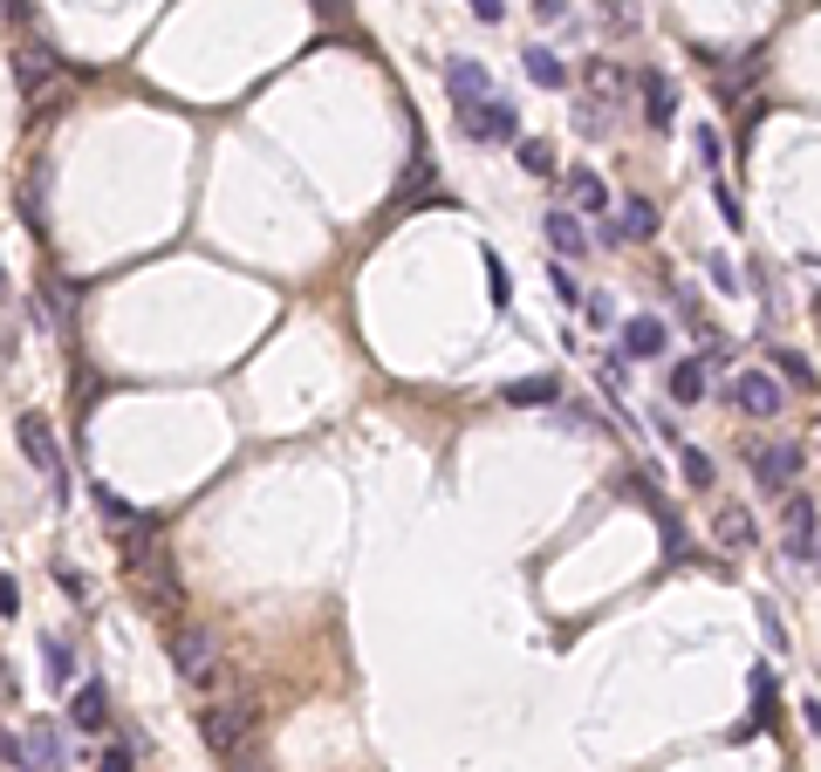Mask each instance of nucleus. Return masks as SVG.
Masks as SVG:
<instances>
[{"label":"nucleus","mask_w":821,"mask_h":772,"mask_svg":"<svg viewBox=\"0 0 821 772\" xmlns=\"http://www.w3.org/2000/svg\"><path fill=\"white\" fill-rule=\"evenodd\" d=\"M124 575H131L137 601L158 608V616H172V608L185 601V581H178V567H172V554H165V541H158V526H151V534H131V547H124Z\"/></svg>","instance_id":"f257e3e1"},{"label":"nucleus","mask_w":821,"mask_h":772,"mask_svg":"<svg viewBox=\"0 0 821 772\" xmlns=\"http://www.w3.org/2000/svg\"><path fill=\"white\" fill-rule=\"evenodd\" d=\"M254 724H260V711H254L247 698H213V704H199V739H206V752H213V759L247 752Z\"/></svg>","instance_id":"f03ea898"},{"label":"nucleus","mask_w":821,"mask_h":772,"mask_svg":"<svg viewBox=\"0 0 821 772\" xmlns=\"http://www.w3.org/2000/svg\"><path fill=\"white\" fill-rule=\"evenodd\" d=\"M172 670L185 677V683H199V690H219L226 683V663H219V636L213 629H199V622H178L172 629Z\"/></svg>","instance_id":"7ed1b4c3"},{"label":"nucleus","mask_w":821,"mask_h":772,"mask_svg":"<svg viewBox=\"0 0 821 772\" xmlns=\"http://www.w3.org/2000/svg\"><path fill=\"white\" fill-rule=\"evenodd\" d=\"M14 444H21V459L42 472L49 485H55V500H69V472H62V452H55V431H49V418L42 411H21L14 418Z\"/></svg>","instance_id":"20e7f679"},{"label":"nucleus","mask_w":821,"mask_h":772,"mask_svg":"<svg viewBox=\"0 0 821 772\" xmlns=\"http://www.w3.org/2000/svg\"><path fill=\"white\" fill-rule=\"evenodd\" d=\"M747 465H753V478L767 485V493H780V500H788V493H794V478H801V444H794V438H788V444L747 438Z\"/></svg>","instance_id":"39448f33"},{"label":"nucleus","mask_w":821,"mask_h":772,"mask_svg":"<svg viewBox=\"0 0 821 772\" xmlns=\"http://www.w3.org/2000/svg\"><path fill=\"white\" fill-rule=\"evenodd\" d=\"M459 131L473 137V144H514L521 137V110L506 103V96H486L473 110H459Z\"/></svg>","instance_id":"423d86ee"},{"label":"nucleus","mask_w":821,"mask_h":772,"mask_svg":"<svg viewBox=\"0 0 821 772\" xmlns=\"http://www.w3.org/2000/svg\"><path fill=\"white\" fill-rule=\"evenodd\" d=\"M780 403H788V383H780L773 370H739L732 383V411H747V418H780Z\"/></svg>","instance_id":"0eeeda50"},{"label":"nucleus","mask_w":821,"mask_h":772,"mask_svg":"<svg viewBox=\"0 0 821 772\" xmlns=\"http://www.w3.org/2000/svg\"><path fill=\"white\" fill-rule=\"evenodd\" d=\"M582 90H589L596 110H623V103H630V69L609 62V55H589V62H582Z\"/></svg>","instance_id":"6e6552de"},{"label":"nucleus","mask_w":821,"mask_h":772,"mask_svg":"<svg viewBox=\"0 0 821 772\" xmlns=\"http://www.w3.org/2000/svg\"><path fill=\"white\" fill-rule=\"evenodd\" d=\"M14 83H21V96L34 103V96H49V90L62 83V69H55V55H49L42 42H21V49H14Z\"/></svg>","instance_id":"1a4fd4ad"},{"label":"nucleus","mask_w":821,"mask_h":772,"mask_svg":"<svg viewBox=\"0 0 821 772\" xmlns=\"http://www.w3.org/2000/svg\"><path fill=\"white\" fill-rule=\"evenodd\" d=\"M21 745H28V772H69V745H62V731L49 718H28Z\"/></svg>","instance_id":"9d476101"},{"label":"nucleus","mask_w":821,"mask_h":772,"mask_svg":"<svg viewBox=\"0 0 821 772\" xmlns=\"http://www.w3.org/2000/svg\"><path fill=\"white\" fill-rule=\"evenodd\" d=\"M69 724H75V731H103V724H110V690H103V677L69 683Z\"/></svg>","instance_id":"9b49d317"},{"label":"nucleus","mask_w":821,"mask_h":772,"mask_svg":"<svg viewBox=\"0 0 821 772\" xmlns=\"http://www.w3.org/2000/svg\"><path fill=\"white\" fill-rule=\"evenodd\" d=\"M637 90H644V124H650V131H671V124H678V90H671V75L644 69Z\"/></svg>","instance_id":"f8f14e48"},{"label":"nucleus","mask_w":821,"mask_h":772,"mask_svg":"<svg viewBox=\"0 0 821 772\" xmlns=\"http://www.w3.org/2000/svg\"><path fill=\"white\" fill-rule=\"evenodd\" d=\"M780 526H788V554H794V560H814V554H821V541H814V500H808V493H788Z\"/></svg>","instance_id":"ddd939ff"},{"label":"nucleus","mask_w":821,"mask_h":772,"mask_svg":"<svg viewBox=\"0 0 821 772\" xmlns=\"http://www.w3.org/2000/svg\"><path fill=\"white\" fill-rule=\"evenodd\" d=\"M445 90H452V103H459V110H473V103H486V96H493V75H486L480 62H465V55H459V62H445Z\"/></svg>","instance_id":"4468645a"},{"label":"nucleus","mask_w":821,"mask_h":772,"mask_svg":"<svg viewBox=\"0 0 821 772\" xmlns=\"http://www.w3.org/2000/svg\"><path fill=\"white\" fill-rule=\"evenodd\" d=\"M664 342H671V329H664L657 315H637L630 329H623V356H630V362H644V356H664Z\"/></svg>","instance_id":"2eb2a0df"},{"label":"nucleus","mask_w":821,"mask_h":772,"mask_svg":"<svg viewBox=\"0 0 821 772\" xmlns=\"http://www.w3.org/2000/svg\"><path fill=\"white\" fill-rule=\"evenodd\" d=\"M706 370H712L706 356H685V362H671V377H664L671 403H698V397H706Z\"/></svg>","instance_id":"dca6fc26"},{"label":"nucleus","mask_w":821,"mask_h":772,"mask_svg":"<svg viewBox=\"0 0 821 772\" xmlns=\"http://www.w3.org/2000/svg\"><path fill=\"white\" fill-rule=\"evenodd\" d=\"M547 247H555L562 260H582V254H589V233H582L575 213H547Z\"/></svg>","instance_id":"f3484780"},{"label":"nucleus","mask_w":821,"mask_h":772,"mask_svg":"<svg viewBox=\"0 0 821 772\" xmlns=\"http://www.w3.org/2000/svg\"><path fill=\"white\" fill-rule=\"evenodd\" d=\"M616 233H623V239H657V206H650L644 192H630V198H623V219H616Z\"/></svg>","instance_id":"a211bd4d"},{"label":"nucleus","mask_w":821,"mask_h":772,"mask_svg":"<svg viewBox=\"0 0 821 772\" xmlns=\"http://www.w3.org/2000/svg\"><path fill=\"white\" fill-rule=\"evenodd\" d=\"M568 198H575L582 213H609V185H603L589 165H575V172H568Z\"/></svg>","instance_id":"6ab92c4d"},{"label":"nucleus","mask_w":821,"mask_h":772,"mask_svg":"<svg viewBox=\"0 0 821 772\" xmlns=\"http://www.w3.org/2000/svg\"><path fill=\"white\" fill-rule=\"evenodd\" d=\"M760 541V526H753V513H739V506H719V547H732V554H747Z\"/></svg>","instance_id":"aec40b11"},{"label":"nucleus","mask_w":821,"mask_h":772,"mask_svg":"<svg viewBox=\"0 0 821 772\" xmlns=\"http://www.w3.org/2000/svg\"><path fill=\"white\" fill-rule=\"evenodd\" d=\"M42 670H49L55 690L75 683V649H69V636H42Z\"/></svg>","instance_id":"412c9836"},{"label":"nucleus","mask_w":821,"mask_h":772,"mask_svg":"<svg viewBox=\"0 0 821 772\" xmlns=\"http://www.w3.org/2000/svg\"><path fill=\"white\" fill-rule=\"evenodd\" d=\"M521 62H527V75H534L541 90H568V62H562L555 49H527Z\"/></svg>","instance_id":"4be33fe9"},{"label":"nucleus","mask_w":821,"mask_h":772,"mask_svg":"<svg viewBox=\"0 0 821 772\" xmlns=\"http://www.w3.org/2000/svg\"><path fill=\"white\" fill-rule=\"evenodd\" d=\"M514 157H521L527 178H547V172H555V144H547V137H514Z\"/></svg>","instance_id":"5701e85b"},{"label":"nucleus","mask_w":821,"mask_h":772,"mask_svg":"<svg viewBox=\"0 0 821 772\" xmlns=\"http://www.w3.org/2000/svg\"><path fill=\"white\" fill-rule=\"evenodd\" d=\"M678 472H685V485H698V493H706V485L719 478V465L698 452V444H678Z\"/></svg>","instance_id":"b1692460"},{"label":"nucleus","mask_w":821,"mask_h":772,"mask_svg":"<svg viewBox=\"0 0 821 772\" xmlns=\"http://www.w3.org/2000/svg\"><path fill=\"white\" fill-rule=\"evenodd\" d=\"M500 397H506V403H555L562 383H555V377H527V383H506Z\"/></svg>","instance_id":"393cba45"},{"label":"nucleus","mask_w":821,"mask_h":772,"mask_svg":"<svg viewBox=\"0 0 821 772\" xmlns=\"http://www.w3.org/2000/svg\"><path fill=\"white\" fill-rule=\"evenodd\" d=\"M773 377H788L794 390H814V362L794 356V349H780V356H773Z\"/></svg>","instance_id":"a878e982"},{"label":"nucleus","mask_w":821,"mask_h":772,"mask_svg":"<svg viewBox=\"0 0 821 772\" xmlns=\"http://www.w3.org/2000/svg\"><path fill=\"white\" fill-rule=\"evenodd\" d=\"M42 185H49V172L34 165V178L21 185V219H28V226H42Z\"/></svg>","instance_id":"bb28decb"},{"label":"nucleus","mask_w":821,"mask_h":772,"mask_svg":"<svg viewBox=\"0 0 821 772\" xmlns=\"http://www.w3.org/2000/svg\"><path fill=\"white\" fill-rule=\"evenodd\" d=\"M691 144H698V157H706V172H719V165H726V144H719V131H712V124H698V131H691Z\"/></svg>","instance_id":"cd10ccee"},{"label":"nucleus","mask_w":821,"mask_h":772,"mask_svg":"<svg viewBox=\"0 0 821 772\" xmlns=\"http://www.w3.org/2000/svg\"><path fill=\"white\" fill-rule=\"evenodd\" d=\"M547 280H555V301H562V308H582V301H589V295H582V280L568 274V260H562L555 274H547Z\"/></svg>","instance_id":"c85d7f7f"},{"label":"nucleus","mask_w":821,"mask_h":772,"mask_svg":"<svg viewBox=\"0 0 821 772\" xmlns=\"http://www.w3.org/2000/svg\"><path fill=\"white\" fill-rule=\"evenodd\" d=\"M96 772H137V752L116 739V745H103V759H96Z\"/></svg>","instance_id":"c756f323"},{"label":"nucleus","mask_w":821,"mask_h":772,"mask_svg":"<svg viewBox=\"0 0 821 772\" xmlns=\"http://www.w3.org/2000/svg\"><path fill=\"white\" fill-rule=\"evenodd\" d=\"M55 588H62V595H75V601H90V575H75L69 560H55Z\"/></svg>","instance_id":"7c9ffc66"},{"label":"nucleus","mask_w":821,"mask_h":772,"mask_svg":"<svg viewBox=\"0 0 821 772\" xmlns=\"http://www.w3.org/2000/svg\"><path fill=\"white\" fill-rule=\"evenodd\" d=\"M603 21L623 34V28H637V8H630V0H603Z\"/></svg>","instance_id":"2f4dec72"},{"label":"nucleus","mask_w":821,"mask_h":772,"mask_svg":"<svg viewBox=\"0 0 821 772\" xmlns=\"http://www.w3.org/2000/svg\"><path fill=\"white\" fill-rule=\"evenodd\" d=\"M0 616H8V622L21 616V581L14 575H0Z\"/></svg>","instance_id":"473e14b6"},{"label":"nucleus","mask_w":821,"mask_h":772,"mask_svg":"<svg viewBox=\"0 0 821 772\" xmlns=\"http://www.w3.org/2000/svg\"><path fill=\"white\" fill-rule=\"evenodd\" d=\"M712 280H719V288H726V295L739 288V274H732V260H726V254H712Z\"/></svg>","instance_id":"72a5a7b5"},{"label":"nucleus","mask_w":821,"mask_h":772,"mask_svg":"<svg viewBox=\"0 0 821 772\" xmlns=\"http://www.w3.org/2000/svg\"><path fill=\"white\" fill-rule=\"evenodd\" d=\"M534 14H541V21H562V14H568V0H534Z\"/></svg>","instance_id":"f704fd0d"},{"label":"nucleus","mask_w":821,"mask_h":772,"mask_svg":"<svg viewBox=\"0 0 821 772\" xmlns=\"http://www.w3.org/2000/svg\"><path fill=\"white\" fill-rule=\"evenodd\" d=\"M473 14H480V21H500V14H506V0H473Z\"/></svg>","instance_id":"c9c22d12"},{"label":"nucleus","mask_w":821,"mask_h":772,"mask_svg":"<svg viewBox=\"0 0 821 772\" xmlns=\"http://www.w3.org/2000/svg\"><path fill=\"white\" fill-rule=\"evenodd\" d=\"M226 765H233V772H267V765H260V759H247V752H233Z\"/></svg>","instance_id":"e433bc0d"},{"label":"nucleus","mask_w":821,"mask_h":772,"mask_svg":"<svg viewBox=\"0 0 821 772\" xmlns=\"http://www.w3.org/2000/svg\"><path fill=\"white\" fill-rule=\"evenodd\" d=\"M801 711H808V724H814V731H821V704H801Z\"/></svg>","instance_id":"4c0bfd02"},{"label":"nucleus","mask_w":821,"mask_h":772,"mask_svg":"<svg viewBox=\"0 0 821 772\" xmlns=\"http://www.w3.org/2000/svg\"><path fill=\"white\" fill-rule=\"evenodd\" d=\"M0 301H8V267H0Z\"/></svg>","instance_id":"58836bf2"}]
</instances>
